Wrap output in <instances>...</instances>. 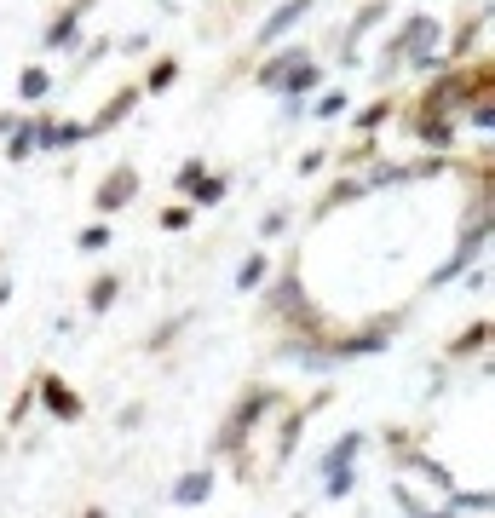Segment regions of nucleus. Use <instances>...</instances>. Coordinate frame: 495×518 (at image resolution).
Segmentation results:
<instances>
[{
	"label": "nucleus",
	"mask_w": 495,
	"mask_h": 518,
	"mask_svg": "<svg viewBox=\"0 0 495 518\" xmlns=\"http://www.w3.org/2000/svg\"><path fill=\"white\" fill-rule=\"evenodd\" d=\"M288 403V392H277V386H248L242 398L231 403V415H225V426L213 432V455H225V461H236L242 449H248V438L260 432V421H271L277 409Z\"/></svg>",
	"instance_id": "1"
},
{
	"label": "nucleus",
	"mask_w": 495,
	"mask_h": 518,
	"mask_svg": "<svg viewBox=\"0 0 495 518\" xmlns=\"http://www.w3.org/2000/svg\"><path fill=\"white\" fill-rule=\"evenodd\" d=\"M421 41H444V24L432 18V12H415V18H403L386 41H380V58H375V81H392V75L409 70V58L421 52Z\"/></svg>",
	"instance_id": "2"
},
{
	"label": "nucleus",
	"mask_w": 495,
	"mask_h": 518,
	"mask_svg": "<svg viewBox=\"0 0 495 518\" xmlns=\"http://www.w3.org/2000/svg\"><path fill=\"white\" fill-rule=\"evenodd\" d=\"M311 12H317V0H277V6H271V12L260 18V29H254V41H248V47L236 52L231 75H242V64H254L260 52H271L277 41H288V35H294V29L306 24Z\"/></svg>",
	"instance_id": "3"
},
{
	"label": "nucleus",
	"mask_w": 495,
	"mask_h": 518,
	"mask_svg": "<svg viewBox=\"0 0 495 518\" xmlns=\"http://www.w3.org/2000/svg\"><path fill=\"white\" fill-rule=\"evenodd\" d=\"M444 64H461L472 52H484V29H490V0H461L455 24H444Z\"/></svg>",
	"instance_id": "4"
},
{
	"label": "nucleus",
	"mask_w": 495,
	"mask_h": 518,
	"mask_svg": "<svg viewBox=\"0 0 495 518\" xmlns=\"http://www.w3.org/2000/svg\"><path fill=\"white\" fill-rule=\"evenodd\" d=\"M311 58H317V52H311V41H294V35H288V41H277L271 52H260V58H254V87H260V93H277L288 75L300 70V64H311Z\"/></svg>",
	"instance_id": "5"
},
{
	"label": "nucleus",
	"mask_w": 495,
	"mask_h": 518,
	"mask_svg": "<svg viewBox=\"0 0 495 518\" xmlns=\"http://www.w3.org/2000/svg\"><path fill=\"white\" fill-rule=\"evenodd\" d=\"M139 104H144L139 81H121V87H110V98L98 104L93 116L81 121V133H87V139H110L116 127H127V121H133V110H139Z\"/></svg>",
	"instance_id": "6"
},
{
	"label": "nucleus",
	"mask_w": 495,
	"mask_h": 518,
	"mask_svg": "<svg viewBox=\"0 0 495 518\" xmlns=\"http://www.w3.org/2000/svg\"><path fill=\"white\" fill-rule=\"evenodd\" d=\"M98 0H64L58 12L47 18V29H41V52H75L81 41H87V18H93Z\"/></svg>",
	"instance_id": "7"
},
{
	"label": "nucleus",
	"mask_w": 495,
	"mask_h": 518,
	"mask_svg": "<svg viewBox=\"0 0 495 518\" xmlns=\"http://www.w3.org/2000/svg\"><path fill=\"white\" fill-rule=\"evenodd\" d=\"M139 190H144V173L133 162H116V167H104V179H98L93 190V208L110 219V213H127L133 202H139Z\"/></svg>",
	"instance_id": "8"
},
{
	"label": "nucleus",
	"mask_w": 495,
	"mask_h": 518,
	"mask_svg": "<svg viewBox=\"0 0 495 518\" xmlns=\"http://www.w3.org/2000/svg\"><path fill=\"white\" fill-rule=\"evenodd\" d=\"M386 18H392V0H363L352 18H346V29H340L334 64H346V70H352V64H357V52H363V41H369V35H375V29L386 24Z\"/></svg>",
	"instance_id": "9"
},
{
	"label": "nucleus",
	"mask_w": 495,
	"mask_h": 518,
	"mask_svg": "<svg viewBox=\"0 0 495 518\" xmlns=\"http://www.w3.org/2000/svg\"><path fill=\"white\" fill-rule=\"evenodd\" d=\"M35 403L47 409L52 421H64V426H75V421H87V403H81V392H75L64 375H35Z\"/></svg>",
	"instance_id": "10"
},
{
	"label": "nucleus",
	"mask_w": 495,
	"mask_h": 518,
	"mask_svg": "<svg viewBox=\"0 0 495 518\" xmlns=\"http://www.w3.org/2000/svg\"><path fill=\"white\" fill-rule=\"evenodd\" d=\"M81 144H87L81 121L52 116V110H35V156H64V150H81Z\"/></svg>",
	"instance_id": "11"
},
{
	"label": "nucleus",
	"mask_w": 495,
	"mask_h": 518,
	"mask_svg": "<svg viewBox=\"0 0 495 518\" xmlns=\"http://www.w3.org/2000/svg\"><path fill=\"white\" fill-rule=\"evenodd\" d=\"M403 127H409V139L421 144L426 156H449L455 139H461V121L455 116H403Z\"/></svg>",
	"instance_id": "12"
},
{
	"label": "nucleus",
	"mask_w": 495,
	"mask_h": 518,
	"mask_svg": "<svg viewBox=\"0 0 495 518\" xmlns=\"http://www.w3.org/2000/svg\"><path fill=\"white\" fill-rule=\"evenodd\" d=\"M363 196H369V179H363V173H340V179H334V185H323V196L311 202V219L323 225L329 213H346L352 202H363Z\"/></svg>",
	"instance_id": "13"
},
{
	"label": "nucleus",
	"mask_w": 495,
	"mask_h": 518,
	"mask_svg": "<svg viewBox=\"0 0 495 518\" xmlns=\"http://www.w3.org/2000/svg\"><path fill=\"white\" fill-rule=\"evenodd\" d=\"M179 75H185L179 52H156V58L144 64V75H139V93L144 98H162V93H173V87H179Z\"/></svg>",
	"instance_id": "14"
},
{
	"label": "nucleus",
	"mask_w": 495,
	"mask_h": 518,
	"mask_svg": "<svg viewBox=\"0 0 495 518\" xmlns=\"http://www.w3.org/2000/svg\"><path fill=\"white\" fill-rule=\"evenodd\" d=\"M346 116H352V133H357V139H375L386 121H398V93H380V98H369L363 110H346Z\"/></svg>",
	"instance_id": "15"
},
{
	"label": "nucleus",
	"mask_w": 495,
	"mask_h": 518,
	"mask_svg": "<svg viewBox=\"0 0 495 518\" xmlns=\"http://www.w3.org/2000/svg\"><path fill=\"white\" fill-rule=\"evenodd\" d=\"M225 196H231V173H219V167H208V173H202V179L190 185V196H185V202H190L196 213H208V208H219Z\"/></svg>",
	"instance_id": "16"
},
{
	"label": "nucleus",
	"mask_w": 495,
	"mask_h": 518,
	"mask_svg": "<svg viewBox=\"0 0 495 518\" xmlns=\"http://www.w3.org/2000/svg\"><path fill=\"white\" fill-rule=\"evenodd\" d=\"M0 156H6V167H24L29 156H35V116L12 121V133L0 139Z\"/></svg>",
	"instance_id": "17"
},
{
	"label": "nucleus",
	"mask_w": 495,
	"mask_h": 518,
	"mask_svg": "<svg viewBox=\"0 0 495 518\" xmlns=\"http://www.w3.org/2000/svg\"><path fill=\"white\" fill-rule=\"evenodd\" d=\"M323 81H329V70H323V64L311 58V64H300V70L288 75V81H283V87H277V93H283V104H306V98L317 93Z\"/></svg>",
	"instance_id": "18"
},
{
	"label": "nucleus",
	"mask_w": 495,
	"mask_h": 518,
	"mask_svg": "<svg viewBox=\"0 0 495 518\" xmlns=\"http://www.w3.org/2000/svg\"><path fill=\"white\" fill-rule=\"evenodd\" d=\"M271 265H277V254H265V248H254V254L236 265V294H260L265 277H271Z\"/></svg>",
	"instance_id": "19"
},
{
	"label": "nucleus",
	"mask_w": 495,
	"mask_h": 518,
	"mask_svg": "<svg viewBox=\"0 0 495 518\" xmlns=\"http://www.w3.org/2000/svg\"><path fill=\"white\" fill-rule=\"evenodd\" d=\"M478 352H490V317H472L467 329L449 340V357H455V363H461V357H478Z\"/></svg>",
	"instance_id": "20"
},
{
	"label": "nucleus",
	"mask_w": 495,
	"mask_h": 518,
	"mask_svg": "<svg viewBox=\"0 0 495 518\" xmlns=\"http://www.w3.org/2000/svg\"><path fill=\"white\" fill-rule=\"evenodd\" d=\"M208 495H213V467H196L173 484V501H179V507H202Z\"/></svg>",
	"instance_id": "21"
},
{
	"label": "nucleus",
	"mask_w": 495,
	"mask_h": 518,
	"mask_svg": "<svg viewBox=\"0 0 495 518\" xmlns=\"http://www.w3.org/2000/svg\"><path fill=\"white\" fill-rule=\"evenodd\" d=\"M52 87H58V75H52L47 64H29V70L18 75V98H24V104H47Z\"/></svg>",
	"instance_id": "22"
},
{
	"label": "nucleus",
	"mask_w": 495,
	"mask_h": 518,
	"mask_svg": "<svg viewBox=\"0 0 495 518\" xmlns=\"http://www.w3.org/2000/svg\"><path fill=\"white\" fill-rule=\"evenodd\" d=\"M363 444H369L363 432H340V438H334V449L323 455V472H346V467H357V455H363Z\"/></svg>",
	"instance_id": "23"
},
{
	"label": "nucleus",
	"mask_w": 495,
	"mask_h": 518,
	"mask_svg": "<svg viewBox=\"0 0 495 518\" xmlns=\"http://www.w3.org/2000/svg\"><path fill=\"white\" fill-rule=\"evenodd\" d=\"M121 300V277L116 271H98L93 283H87V311H110Z\"/></svg>",
	"instance_id": "24"
},
{
	"label": "nucleus",
	"mask_w": 495,
	"mask_h": 518,
	"mask_svg": "<svg viewBox=\"0 0 495 518\" xmlns=\"http://www.w3.org/2000/svg\"><path fill=\"white\" fill-rule=\"evenodd\" d=\"M116 52V41L110 35H93V41H81V52H75V70H70V81H81V75L93 70V64H104Z\"/></svg>",
	"instance_id": "25"
},
{
	"label": "nucleus",
	"mask_w": 495,
	"mask_h": 518,
	"mask_svg": "<svg viewBox=\"0 0 495 518\" xmlns=\"http://www.w3.org/2000/svg\"><path fill=\"white\" fill-rule=\"evenodd\" d=\"M156 225H162L167 236H185V231H196V208H190V202H167V208L156 213Z\"/></svg>",
	"instance_id": "26"
},
{
	"label": "nucleus",
	"mask_w": 495,
	"mask_h": 518,
	"mask_svg": "<svg viewBox=\"0 0 495 518\" xmlns=\"http://www.w3.org/2000/svg\"><path fill=\"white\" fill-rule=\"evenodd\" d=\"M110 219H93V225H81V236H75V248H81V254H104V248H110Z\"/></svg>",
	"instance_id": "27"
},
{
	"label": "nucleus",
	"mask_w": 495,
	"mask_h": 518,
	"mask_svg": "<svg viewBox=\"0 0 495 518\" xmlns=\"http://www.w3.org/2000/svg\"><path fill=\"white\" fill-rule=\"evenodd\" d=\"M392 501H398V507H403L409 518H455V513H444V507H432V501H421L415 490H403V484L392 490Z\"/></svg>",
	"instance_id": "28"
},
{
	"label": "nucleus",
	"mask_w": 495,
	"mask_h": 518,
	"mask_svg": "<svg viewBox=\"0 0 495 518\" xmlns=\"http://www.w3.org/2000/svg\"><path fill=\"white\" fill-rule=\"evenodd\" d=\"M346 110H352V98L340 93V87H334V93H323L317 104H311V116H317V121H340Z\"/></svg>",
	"instance_id": "29"
},
{
	"label": "nucleus",
	"mask_w": 495,
	"mask_h": 518,
	"mask_svg": "<svg viewBox=\"0 0 495 518\" xmlns=\"http://www.w3.org/2000/svg\"><path fill=\"white\" fill-rule=\"evenodd\" d=\"M202 173H208V162H202V156H190V162H179V173H173V190H179V196H190V185H196Z\"/></svg>",
	"instance_id": "30"
},
{
	"label": "nucleus",
	"mask_w": 495,
	"mask_h": 518,
	"mask_svg": "<svg viewBox=\"0 0 495 518\" xmlns=\"http://www.w3.org/2000/svg\"><path fill=\"white\" fill-rule=\"evenodd\" d=\"M185 323H190V317H173V323H162V329H156L150 340H144V352H162V346H173V340L185 334Z\"/></svg>",
	"instance_id": "31"
},
{
	"label": "nucleus",
	"mask_w": 495,
	"mask_h": 518,
	"mask_svg": "<svg viewBox=\"0 0 495 518\" xmlns=\"http://www.w3.org/2000/svg\"><path fill=\"white\" fill-rule=\"evenodd\" d=\"M329 156H334L329 144H311L306 156H300V173H306V179H311V173H329Z\"/></svg>",
	"instance_id": "32"
},
{
	"label": "nucleus",
	"mask_w": 495,
	"mask_h": 518,
	"mask_svg": "<svg viewBox=\"0 0 495 518\" xmlns=\"http://www.w3.org/2000/svg\"><path fill=\"white\" fill-rule=\"evenodd\" d=\"M29 409H35V380H29L24 392H18V398H12V409H6V426H24V415Z\"/></svg>",
	"instance_id": "33"
},
{
	"label": "nucleus",
	"mask_w": 495,
	"mask_h": 518,
	"mask_svg": "<svg viewBox=\"0 0 495 518\" xmlns=\"http://www.w3.org/2000/svg\"><path fill=\"white\" fill-rule=\"evenodd\" d=\"M260 236H265V242L288 236V208H271V213H265V219H260Z\"/></svg>",
	"instance_id": "34"
},
{
	"label": "nucleus",
	"mask_w": 495,
	"mask_h": 518,
	"mask_svg": "<svg viewBox=\"0 0 495 518\" xmlns=\"http://www.w3.org/2000/svg\"><path fill=\"white\" fill-rule=\"evenodd\" d=\"M323 478H329V495H334V501L357 490V467H346V472H323Z\"/></svg>",
	"instance_id": "35"
},
{
	"label": "nucleus",
	"mask_w": 495,
	"mask_h": 518,
	"mask_svg": "<svg viewBox=\"0 0 495 518\" xmlns=\"http://www.w3.org/2000/svg\"><path fill=\"white\" fill-rule=\"evenodd\" d=\"M12 121H18V110H0V139L12 133Z\"/></svg>",
	"instance_id": "36"
},
{
	"label": "nucleus",
	"mask_w": 495,
	"mask_h": 518,
	"mask_svg": "<svg viewBox=\"0 0 495 518\" xmlns=\"http://www.w3.org/2000/svg\"><path fill=\"white\" fill-rule=\"evenodd\" d=\"M6 300H12V283H6V277H0V306H6Z\"/></svg>",
	"instance_id": "37"
},
{
	"label": "nucleus",
	"mask_w": 495,
	"mask_h": 518,
	"mask_svg": "<svg viewBox=\"0 0 495 518\" xmlns=\"http://www.w3.org/2000/svg\"><path fill=\"white\" fill-rule=\"evenodd\" d=\"M81 518H104V507H87V513H81Z\"/></svg>",
	"instance_id": "38"
},
{
	"label": "nucleus",
	"mask_w": 495,
	"mask_h": 518,
	"mask_svg": "<svg viewBox=\"0 0 495 518\" xmlns=\"http://www.w3.org/2000/svg\"><path fill=\"white\" fill-rule=\"evenodd\" d=\"M162 6H173V0H162Z\"/></svg>",
	"instance_id": "39"
},
{
	"label": "nucleus",
	"mask_w": 495,
	"mask_h": 518,
	"mask_svg": "<svg viewBox=\"0 0 495 518\" xmlns=\"http://www.w3.org/2000/svg\"><path fill=\"white\" fill-rule=\"evenodd\" d=\"M0 259H6V254H0Z\"/></svg>",
	"instance_id": "40"
}]
</instances>
